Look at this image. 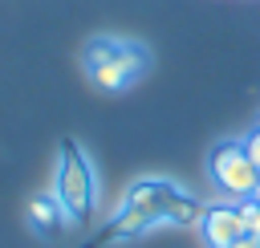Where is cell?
Wrapping results in <instances>:
<instances>
[{"label": "cell", "instance_id": "10", "mask_svg": "<svg viewBox=\"0 0 260 248\" xmlns=\"http://www.w3.org/2000/svg\"><path fill=\"white\" fill-rule=\"evenodd\" d=\"M240 146H244V154H248V159L260 167V126H252V130L240 138Z\"/></svg>", "mask_w": 260, "mask_h": 248}, {"label": "cell", "instance_id": "12", "mask_svg": "<svg viewBox=\"0 0 260 248\" xmlns=\"http://www.w3.org/2000/svg\"><path fill=\"white\" fill-rule=\"evenodd\" d=\"M256 199H260V183H256Z\"/></svg>", "mask_w": 260, "mask_h": 248}, {"label": "cell", "instance_id": "1", "mask_svg": "<svg viewBox=\"0 0 260 248\" xmlns=\"http://www.w3.org/2000/svg\"><path fill=\"white\" fill-rule=\"evenodd\" d=\"M81 61H85V73H89V81H93L98 89L118 94V89H130V85L146 73L150 49H146L142 41L102 33V37H89V41H85Z\"/></svg>", "mask_w": 260, "mask_h": 248}, {"label": "cell", "instance_id": "6", "mask_svg": "<svg viewBox=\"0 0 260 248\" xmlns=\"http://www.w3.org/2000/svg\"><path fill=\"white\" fill-rule=\"evenodd\" d=\"M24 211H28V224H32V232H41V236H49V232H57V228L65 224V215H61V207H57L53 191H49V195H32Z\"/></svg>", "mask_w": 260, "mask_h": 248}, {"label": "cell", "instance_id": "4", "mask_svg": "<svg viewBox=\"0 0 260 248\" xmlns=\"http://www.w3.org/2000/svg\"><path fill=\"white\" fill-rule=\"evenodd\" d=\"M179 191H183V187H179L175 179H162V175H142V179H134V183L126 187V195H122V203H118V207H134V211L150 215V220H154V228H162L167 207L175 203V195H179Z\"/></svg>", "mask_w": 260, "mask_h": 248}, {"label": "cell", "instance_id": "7", "mask_svg": "<svg viewBox=\"0 0 260 248\" xmlns=\"http://www.w3.org/2000/svg\"><path fill=\"white\" fill-rule=\"evenodd\" d=\"M150 228H154L150 215H142V211H134V207H118L114 220H110V240H138V236H146Z\"/></svg>", "mask_w": 260, "mask_h": 248}, {"label": "cell", "instance_id": "9", "mask_svg": "<svg viewBox=\"0 0 260 248\" xmlns=\"http://www.w3.org/2000/svg\"><path fill=\"white\" fill-rule=\"evenodd\" d=\"M236 207H240V215H244V232L260 240V199L252 195V199H240Z\"/></svg>", "mask_w": 260, "mask_h": 248}, {"label": "cell", "instance_id": "3", "mask_svg": "<svg viewBox=\"0 0 260 248\" xmlns=\"http://www.w3.org/2000/svg\"><path fill=\"white\" fill-rule=\"evenodd\" d=\"M207 179H211V187L219 191V199L240 203V199H252V195H256L260 167L244 154L240 138H219V142L207 150Z\"/></svg>", "mask_w": 260, "mask_h": 248}, {"label": "cell", "instance_id": "5", "mask_svg": "<svg viewBox=\"0 0 260 248\" xmlns=\"http://www.w3.org/2000/svg\"><path fill=\"white\" fill-rule=\"evenodd\" d=\"M199 236H203L207 248H232L240 236H248V232H244V215H240V207L228 203V199L203 207V215H199Z\"/></svg>", "mask_w": 260, "mask_h": 248}, {"label": "cell", "instance_id": "2", "mask_svg": "<svg viewBox=\"0 0 260 248\" xmlns=\"http://www.w3.org/2000/svg\"><path fill=\"white\" fill-rule=\"evenodd\" d=\"M53 199H57L65 224H85L98 207V171H93V159L85 154V146L77 138L61 142L57 175H53Z\"/></svg>", "mask_w": 260, "mask_h": 248}, {"label": "cell", "instance_id": "8", "mask_svg": "<svg viewBox=\"0 0 260 248\" xmlns=\"http://www.w3.org/2000/svg\"><path fill=\"white\" fill-rule=\"evenodd\" d=\"M199 215H203V203H199L191 191H179V195H175V203L167 207L162 228H199Z\"/></svg>", "mask_w": 260, "mask_h": 248}, {"label": "cell", "instance_id": "11", "mask_svg": "<svg viewBox=\"0 0 260 248\" xmlns=\"http://www.w3.org/2000/svg\"><path fill=\"white\" fill-rule=\"evenodd\" d=\"M232 248H260V240H256V236H240Z\"/></svg>", "mask_w": 260, "mask_h": 248}]
</instances>
